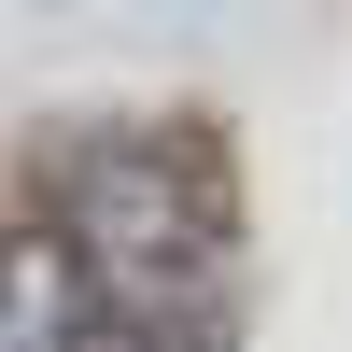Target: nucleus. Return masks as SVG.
Listing matches in <instances>:
<instances>
[{
	"label": "nucleus",
	"mask_w": 352,
	"mask_h": 352,
	"mask_svg": "<svg viewBox=\"0 0 352 352\" xmlns=\"http://www.w3.org/2000/svg\"><path fill=\"white\" fill-rule=\"evenodd\" d=\"M0 352H113L99 282L71 268V240H56L43 212H14V226H0Z\"/></svg>",
	"instance_id": "f257e3e1"
}]
</instances>
